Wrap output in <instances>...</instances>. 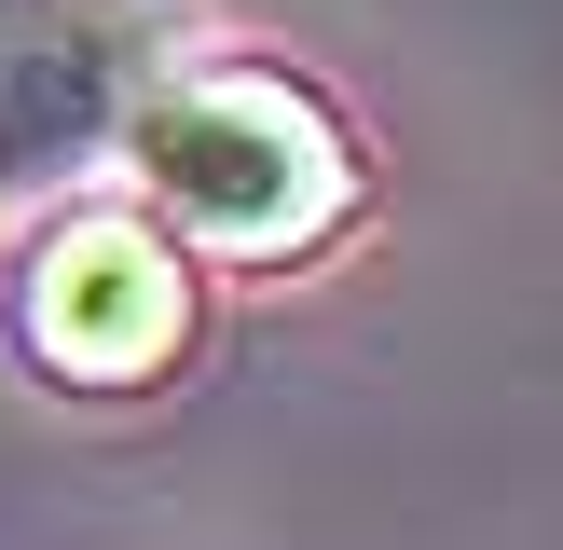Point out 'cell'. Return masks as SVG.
I'll return each instance as SVG.
<instances>
[{"mask_svg":"<svg viewBox=\"0 0 563 550\" xmlns=\"http://www.w3.org/2000/svg\"><path fill=\"white\" fill-rule=\"evenodd\" d=\"M152 42V14H0V207H55L110 165Z\"/></svg>","mask_w":563,"mask_h":550,"instance_id":"cell-3","label":"cell"},{"mask_svg":"<svg viewBox=\"0 0 563 550\" xmlns=\"http://www.w3.org/2000/svg\"><path fill=\"white\" fill-rule=\"evenodd\" d=\"M110 165L207 275H317L372 220V138L275 42H152Z\"/></svg>","mask_w":563,"mask_h":550,"instance_id":"cell-1","label":"cell"},{"mask_svg":"<svg viewBox=\"0 0 563 550\" xmlns=\"http://www.w3.org/2000/svg\"><path fill=\"white\" fill-rule=\"evenodd\" d=\"M0 330L55 399H165L207 344V262L137 193H55L0 262Z\"/></svg>","mask_w":563,"mask_h":550,"instance_id":"cell-2","label":"cell"},{"mask_svg":"<svg viewBox=\"0 0 563 550\" xmlns=\"http://www.w3.org/2000/svg\"><path fill=\"white\" fill-rule=\"evenodd\" d=\"M0 14H165V0H0Z\"/></svg>","mask_w":563,"mask_h":550,"instance_id":"cell-4","label":"cell"}]
</instances>
